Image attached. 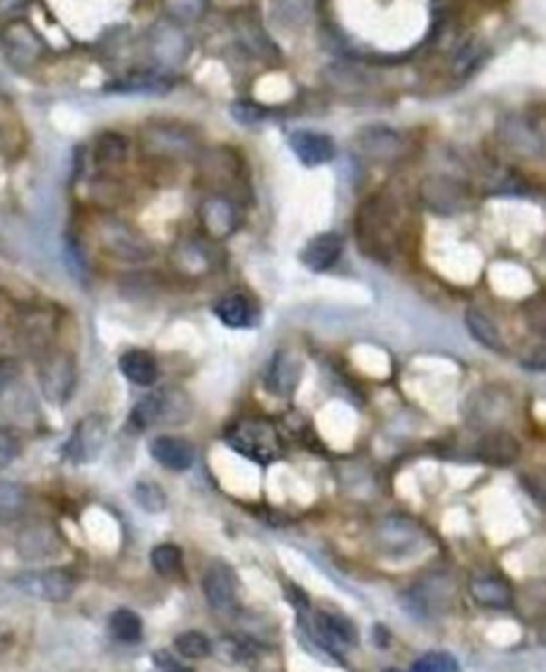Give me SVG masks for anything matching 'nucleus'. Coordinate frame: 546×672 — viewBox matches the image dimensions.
<instances>
[{"instance_id":"27","label":"nucleus","mask_w":546,"mask_h":672,"mask_svg":"<svg viewBox=\"0 0 546 672\" xmlns=\"http://www.w3.org/2000/svg\"><path fill=\"white\" fill-rule=\"evenodd\" d=\"M297 380H299V368L284 352H280V355L273 359L269 374H267V385H269L273 393L282 395L293 391Z\"/></svg>"},{"instance_id":"7","label":"nucleus","mask_w":546,"mask_h":672,"mask_svg":"<svg viewBox=\"0 0 546 672\" xmlns=\"http://www.w3.org/2000/svg\"><path fill=\"white\" fill-rule=\"evenodd\" d=\"M182 395L169 391H154L147 393L133 406L128 415V423L133 429H150L158 423H177L186 416V406H180Z\"/></svg>"},{"instance_id":"13","label":"nucleus","mask_w":546,"mask_h":672,"mask_svg":"<svg viewBox=\"0 0 546 672\" xmlns=\"http://www.w3.org/2000/svg\"><path fill=\"white\" fill-rule=\"evenodd\" d=\"M203 593L212 609L229 611L237 598L235 572L227 564L213 562L203 576Z\"/></svg>"},{"instance_id":"28","label":"nucleus","mask_w":546,"mask_h":672,"mask_svg":"<svg viewBox=\"0 0 546 672\" xmlns=\"http://www.w3.org/2000/svg\"><path fill=\"white\" fill-rule=\"evenodd\" d=\"M210 0H163V9L171 22L194 23L203 20Z\"/></svg>"},{"instance_id":"30","label":"nucleus","mask_w":546,"mask_h":672,"mask_svg":"<svg viewBox=\"0 0 546 672\" xmlns=\"http://www.w3.org/2000/svg\"><path fill=\"white\" fill-rule=\"evenodd\" d=\"M114 92H139V94H165L174 88V79L165 75H139V78L122 79L114 84Z\"/></svg>"},{"instance_id":"1","label":"nucleus","mask_w":546,"mask_h":672,"mask_svg":"<svg viewBox=\"0 0 546 672\" xmlns=\"http://www.w3.org/2000/svg\"><path fill=\"white\" fill-rule=\"evenodd\" d=\"M99 241L107 255L124 263H147L156 257L150 239L120 218H105L99 224Z\"/></svg>"},{"instance_id":"15","label":"nucleus","mask_w":546,"mask_h":672,"mask_svg":"<svg viewBox=\"0 0 546 672\" xmlns=\"http://www.w3.org/2000/svg\"><path fill=\"white\" fill-rule=\"evenodd\" d=\"M314 628H316L320 645L334 653H340L344 647L357 645L359 642L357 628H354L346 617L335 615V612L320 611L316 619H314Z\"/></svg>"},{"instance_id":"22","label":"nucleus","mask_w":546,"mask_h":672,"mask_svg":"<svg viewBox=\"0 0 546 672\" xmlns=\"http://www.w3.org/2000/svg\"><path fill=\"white\" fill-rule=\"evenodd\" d=\"M470 593L480 606L489 609H508L513 604V589L500 576H476L470 583Z\"/></svg>"},{"instance_id":"24","label":"nucleus","mask_w":546,"mask_h":672,"mask_svg":"<svg viewBox=\"0 0 546 672\" xmlns=\"http://www.w3.org/2000/svg\"><path fill=\"white\" fill-rule=\"evenodd\" d=\"M466 327H467V331L474 335V340H476L480 346L489 348V350H494V352L506 350L502 333L497 331L494 321H491V318L486 314H483L480 310H476V308L466 310Z\"/></svg>"},{"instance_id":"43","label":"nucleus","mask_w":546,"mask_h":672,"mask_svg":"<svg viewBox=\"0 0 546 672\" xmlns=\"http://www.w3.org/2000/svg\"><path fill=\"white\" fill-rule=\"evenodd\" d=\"M26 3V0H0V9H15V7H22V5Z\"/></svg>"},{"instance_id":"35","label":"nucleus","mask_w":546,"mask_h":672,"mask_svg":"<svg viewBox=\"0 0 546 672\" xmlns=\"http://www.w3.org/2000/svg\"><path fill=\"white\" fill-rule=\"evenodd\" d=\"M325 78L334 86L344 88V90H350V88L354 90V88H361L365 84V78L361 75V70L350 67V64H331V67L325 69Z\"/></svg>"},{"instance_id":"10","label":"nucleus","mask_w":546,"mask_h":672,"mask_svg":"<svg viewBox=\"0 0 546 672\" xmlns=\"http://www.w3.org/2000/svg\"><path fill=\"white\" fill-rule=\"evenodd\" d=\"M420 199L438 214H455L470 201V192L459 180L447 175H431L420 184Z\"/></svg>"},{"instance_id":"4","label":"nucleus","mask_w":546,"mask_h":672,"mask_svg":"<svg viewBox=\"0 0 546 672\" xmlns=\"http://www.w3.org/2000/svg\"><path fill=\"white\" fill-rule=\"evenodd\" d=\"M141 147L147 156L165 158H186L197 152V139L188 128L177 126L171 122H154L141 131Z\"/></svg>"},{"instance_id":"19","label":"nucleus","mask_w":546,"mask_h":672,"mask_svg":"<svg viewBox=\"0 0 546 672\" xmlns=\"http://www.w3.org/2000/svg\"><path fill=\"white\" fill-rule=\"evenodd\" d=\"M344 252V239L337 233H320L307 241L301 252V263L312 271H326L340 261Z\"/></svg>"},{"instance_id":"18","label":"nucleus","mask_w":546,"mask_h":672,"mask_svg":"<svg viewBox=\"0 0 546 672\" xmlns=\"http://www.w3.org/2000/svg\"><path fill=\"white\" fill-rule=\"evenodd\" d=\"M201 227L210 238L224 239L235 231L237 227V211L233 203L224 197H210L201 203L199 210Z\"/></svg>"},{"instance_id":"38","label":"nucleus","mask_w":546,"mask_h":672,"mask_svg":"<svg viewBox=\"0 0 546 672\" xmlns=\"http://www.w3.org/2000/svg\"><path fill=\"white\" fill-rule=\"evenodd\" d=\"M480 58H483V50L476 45H466L455 58V69L459 75H467L470 70L478 67Z\"/></svg>"},{"instance_id":"39","label":"nucleus","mask_w":546,"mask_h":672,"mask_svg":"<svg viewBox=\"0 0 546 672\" xmlns=\"http://www.w3.org/2000/svg\"><path fill=\"white\" fill-rule=\"evenodd\" d=\"M152 662L156 664V668L160 672H194L190 666L184 664L180 658H175L174 653L167 649H158L156 653H154Z\"/></svg>"},{"instance_id":"3","label":"nucleus","mask_w":546,"mask_h":672,"mask_svg":"<svg viewBox=\"0 0 546 672\" xmlns=\"http://www.w3.org/2000/svg\"><path fill=\"white\" fill-rule=\"evenodd\" d=\"M39 388L50 404L62 406L73 395L77 382V365L69 352L47 350L39 359Z\"/></svg>"},{"instance_id":"33","label":"nucleus","mask_w":546,"mask_h":672,"mask_svg":"<svg viewBox=\"0 0 546 672\" xmlns=\"http://www.w3.org/2000/svg\"><path fill=\"white\" fill-rule=\"evenodd\" d=\"M133 498L135 502L146 512H150V515H158V512L167 509V495H165V491L156 485V482L147 481L136 482L133 489Z\"/></svg>"},{"instance_id":"25","label":"nucleus","mask_w":546,"mask_h":672,"mask_svg":"<svg viewBox=\"0 0 546 672\" xmlns=\"http://www.w3.org/2000/svg\"><path fill=\"white\" fill-rule=\"evenodd\" d=\"M94 156H97V164L99 167H120V164L127 161L128 156V141L124 135L107 131L99 137L97 141V150H94Z\"/></svg>"},{"instance_id":"5","label":"nucleus","mask_w":546,"mask_h":672,"mask_svg":"<svg viewBox=\"0 0 546 672\" xmlns=\"http://www.w3.org/2000/svg\"><path fill=\"white\" fill-rule=\"evenodd\" d=\"M229 446L237 453L254 459V462L267 463L280 455V442L273 432V427L265 421H240L227 432Z\"/></svg>"},{"instance_id":"41","label":"nucleus","mask_w":546,"mask_h":672,"mask_svg":"<svg viewBox=\"0 0 546 672\" xmlns=\"http://www.w3.org/2000/svg\"><path fill=\"white\" fill-rule=\"evenodd\" d=\"M17 376H20V363H17V359L0 357V395L14 385Z\"/></svg>"},{"instance_id":"44","label":"nucleus","mask_w":546,"mask_h":672,"mask_svg":"<svg viewBox=\"0 0 546 672\" xmlns=\"http://www.w3.org/2000/svg\"><path fill=\"white\" fill-rule=\"evenodd\" d=\"M389 672H401V670H397V668H391Z\"/></svg>"},{"instance_id":"32","label":"nucleus","mask_w":546,"mask_h":672,"mask_svg":"<svg viewBox=\"0 0 546 672\" xmlns=\"http://www.w3.org/2000/svg\"><path fill=\"white\" fill-rule=\"evenodd\" d=\"M175 649L182 658L203 659L207 656H212V640L207 639L203 632L188 630V632H182L175 639Z\"/></svg>"},{"instance_id":"42","label":"nucleus","mask_w":546,"mask_h":672,"mask_svg":"<svg viewBox=\"0 0 546 672\" xmlns=\"http://www.w3.org/2000/svg\"><path fill=\"white\" fill-rule=\"evenodd\" d=\"M521 365H523L527 371H546V344L532 348V350L521 359Z\"/></svg>"},{"instance_id":"6","label":"nucleus","mask_w":546,"mask_h":672,"mask_svg":"<svg viewBox=\"0 0 546 672\" xmlns=\"http://www.w3.org/2000/svg\"><path fill=\"white\" fill-rule=\"evenodd\" d=\"M107 438H109V418L100 412H92L75 425L64 444V457L73 463H90L100 455Z\"/></svg>"},{"instance_id":"16","label":"nucleus","mask_w":546,"mask_h":672,"mask_svg":"<svg viewBox=\"0 0 546 672\" xmlns=\"http://www.w3.org/2000/svg\"><path fill=\"white\" fill-rule=\"evenodd\" d=\"M61 546V536L52 523H33L17 536V553L24 559L50 557Z\"/></svg>"},{"instance_id":"9","label":"nucleus","mask_w":546,"mask_h":672,"mask_svg":"<svg viewBox=\"0 0 546 672\" xmlns=\"http://www.w3.org/2000/svg\"><path fill=\"white\" fill-rule=\"evenodd\" d=\"M150 54L160 67H180L190 54V39L175 22H158L150 31Z\"/></svg>"},{"instance_id":"17","label":"nucleus","mask_w":546,"mask_h":672,"mask_svg":"<svg viewBox=\"0 0 546 672\" xmlns=\"http://www.w3.org/2000/svg\"><path fill=\"white\" fill-rule=\"evenodd\" d=\"M359 150L363 152L367 158L372 161H391L400 154L401 150V137L400 133L393 131L391 126L384 124H372L365 126L357 137Z\"/></svg>"},{"instance_id":"29","label":"nucleus","mask_w":546,"mask_h":672,"mask_svg":"<svg viewBox=\"0 0 546 672\" xmlns=\"http://www.w3.org/2000/svg\"><path fill=\"white\" fill-rule=\"evenodd\" d=\"M109 630L118 640L122 642H136L144 634V621L130 609L116 611L109 619Z\"/></svg>"},{"instance_id":"20","label":"nucleus","mask_w":546,"mask_h":672,"mask_svg":"<svg viewBox=\"0 0 546 672\" xmlns=\"http://www.w3.org/2000/svg\"><path fill=\"white\" fill-rule=\"evenodd\" d=\"M213 314L224 327L231 329H250L259 322V310L250 299L243 294H227L213 305Z\"/></svg>"},{"instance_id":"11","label":"nucleus","mask_w":546,"mask_h":672,"mask_svg":"<svg viewBox=\"0 0 546 672\" xmlns=\"http://www.w3.org/2000/svg\"><path fill=\"white\" fill-rule=\"evenodd\" d=\"M497 133H500V139L504 144H506L513 152H516V154L538 156L544 147L542 135H540L538 128L523 116L502 117Z\"/></svg>"},{"instance_id":"21","label":"nucleus","mask_w":546,"mask_h":672,"mask_svg":"<svg viewBox=\"0 0 546 672\" xmlns=\"http://www.w3.org/2000/svg\"><path fill=\"white\" fill-rule=\"evenodd\" d=\"M122 376L136 387H152L158 380V361L152 352L133 348L118 359Z\"/></svg>"},{"instance_id":"37","label":"nucleus","mask_w":546,"mask_h":672,"mask_svg":"<svg viewBox=\"0 0 546 672\" xmlns=\"http://www.w3.org/2000/svg\"><path fill=\"white\" fill-rule=\"evenodd\" d=\"M243 37H246L248 43H250V47L254 51H260V54L267 56V50H271L273 54H276V45L271 43L269 39H267V34L260 31V26L254 20H246L243 22V31H241Z\"/></svg>"},{"instance_id":"8","label":"nucleus","mask_w":546,"mask_h":672,"mask_svg":"<svg viewBox=\"0 0 546 672\" xmlns=\"http://www.w3.org/2000/svg\"><path fill=\"white\" fill-rule=\"evenodd\" d=\"M15 587H20L24 593L33 595V598L61 604L73 595L75 581L73 576H71V572L62 568H52L20 574L15 579Z\"/></svg>"},{"instance_id":"26","label":"nucleus","mask_w":546,"mask_h":672,"mask_svg":"<svg viewBox=\"0 0 546 672\" xmlns=\"http://www.w3.org/2000/svg\"><path fill=\"white\" fill-rule=\"evenodd\" d=\"M28 493L17 482L0 481V523H11L26 512Z\"/></svg>"},{"instance_id":"31","label":"nucleus","mask_w":546,"mask_h":672,"mask_svg":"<svg viewBox=\"0 0 546 672\" xmlns=\"http://www.w3.org/2000/svg\"><path fill=\"white\" fill-rule=\"evenodd\" d=\"M182 549L171 542H163V545L154 546L150 553V564L152 568L158 572L160 576H175L182 570Z\"/></svg>"},{"instance_id":"40","label":"nucleus","mask_w":546,"mask_h":672,"mask_svg":"<svg viewBox=\"0 0 546 672\" xmlns=\"http://www.w3.org/2000/svg\"><path fill=\"white\" fill-rule=\"evenodd\" d=\"M17 453H20V444H17L15 435L0 429V470H5L7 465L14 463Z\"/></svg>"},{"instance_id":"14","label":"nucleus","mask_w":546,"mask_h":672,"mask_svg":"<svg viewBox=\"0 0 546 672\" xmlns=\"http://www.w3.org/2000/svg\"><path fill=\"white\" fill-rule=\"evenodd\" d=\"M152 459L171 471H186L194 463V446L177 435H158L147 444Z\"/></svg>"},{"instance_id":"34","label":"nucleus","mask_w":546,"mask_h":672,"mask_svg":"<svg viewBox=\"0 0 546 672\" xmlns=\"http://www.w3.org/2000/svg\"><path fill=\"white\" fill-rule=\"evenodd\" d=\"M412 672H461V666L447 651H429L412 664Z\"/></svg>"},{"instance_id":"23","label":"nucleus","mask_w":546,"mask_h":672,"mask_svg":"<svg viewBox=\"0 0 546 672\" xmlns=\"http://www.w3.org/2000/svg\"><path fill=\"white\" fill-rule=\"evenodd\" d=\"M521 455V446L506 432H494L485 435L478 444V457L491 465H510Z\"/></svg>"},{"instance_id":"2","label":"nucleus","mask_w":546,"mask_h":672,"mask_svg":"<svg viewBox=\"0 0 546 672\" xmlns=\"http://www.w3.org/2000/svg\"><path fill=\"white\" fill-rule=\"evenodd\" d=\"M0 50L15 69L28 70L43 61L47 43L31 23L14 20L0 28Z\"/></svg>"},{"instance_id":"36","label":"nucleus","mask_w":546,"mask_h":672,"mask_svg":"<svg viewBox=\"0 0 546 672\" xmlns=\"http://www.w3.org/2000/svg\"><path fill=\"white\" fill-rule=\"evenodd\" d=\"M231 116H233L240 124L252 126V124H259L265 120L267 109L263 107V105L252 103V101H237L231 105Z\"/></svg>"},{"instance_id":"12","label":"nucleus","mask_w":546,"mask_h":672,"mask_svg":"<svg viewBox=\"0 0 546 672\" xmlns=\"http://www.w3.org/2000/svg\"><path fill=\"white\" fill-rule=\"evenodd\" d=\"M288 145L293 154L306 167H320L335 158V144L329 135L316 131H295L290 133Z\"/></svg>"}]
</instances>
